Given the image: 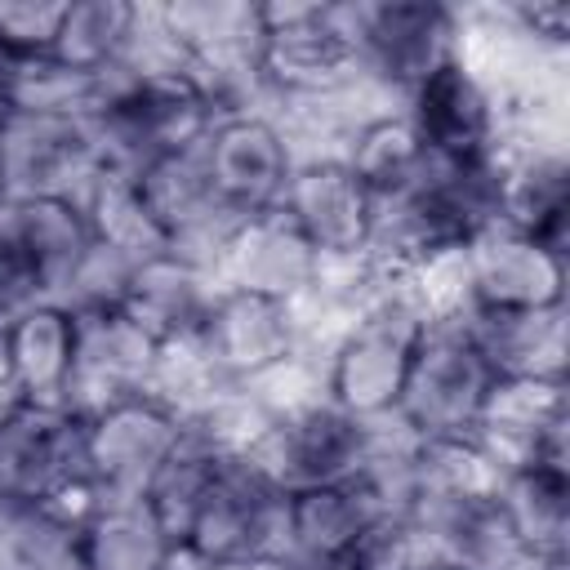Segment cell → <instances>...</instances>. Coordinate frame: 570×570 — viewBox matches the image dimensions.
Instances as JSON below:
<instances>
[{"mask_svg": "<svg viewBox=\"0 0 570 570\" xmlns=\"http://www.w3.org/2000/svg\"><path fill=\"white\" fill-rule=\"evenodd\" d=\"M494 383H499V374L476 352L463 316L432 312L414 343L392 419L414 441H472V428H476Z\"/></svg>", "mask_w": 570, "mask_h": 570, "instance_id": "obj_1", "label": "cell"}, {"mask_svg": "<svg viewBox=\"0 0 570 570\" xmlns=\"http://www.w3.org/2000/svg\"><path fill=\"white\" fill-rule=\"evenodd\" d=\"M387 419H356L347 414L338 401H330V392H307V396H289L267 405V428L258 432V441L245 450L285 494L312 490V485H330L338 476H352L356 468H365L379 450Z\"/></svg>", "mask_w": 570, "mask_h": 570, "instance_id": "obj_2", "label": "cell"}, {"mask_svg": "<svg viewBox=\"0 0 570 570\" xmlns=\"http://www.w3.org/2000/svg\"><path fill=\"white\" fill-rule=\"evenodd\" d=\"M258 85L281 107L325 102L365 80L356 62L347 4H258Z\"/></svg>", "mask_w": 570, "mask_h": 570, "instance_id": "obj_3", "label": "cell"}, {"mask_svg": "<svg viewBox=\"0 0 570 570\" xmlns=\"http://www.w3.org/2000/svg\"><path fill=\"white\" fill-rule=\"evenodd\" d=\"M285 543L289 494L249 454H227L187 521L178 561H187L191 570H209L245 557H281Z\"/></svg>", "mask_w": 570, "mask_h": 570, "instance_id": "obj_4", "label": "cell"}, {"mask_svg": "<svg viewBox=\"0 0 570 570\" xmlns=\"http://www.w3.org/2000/svg\"><path fill=\"white\" fill-rule=\"evenodd\" d=\"M352 40L361 76L387 94L401 98L428 80L441 62L459 53V9L428 4V0H374V4H347Z\"/></svg>", "mask_w": 570, "mask_h": 570, "instance_id": "obj_5", "label": "cell"}, {"mask_svg": "<svg viewBox=\"0 0 570 570\" xmlns=\"http://www.w3.org/2000/svg\"><path fill=\"white\" fill-rule=\"evenodd\" d=\"M0 151H4L0 196H9V200H76V205H85L94 183L107 174L89 116L4 111L0 116Z\"/></svg>", "mask_w": 570, "mask_h": 570, "instance_id": "obj_6", "label": "cell"}, {"mask_svg": "<svg viewBox=\"0 0 570 570\" xmlns=\"http://www.w3.org/2000/svg\"><path fill=\"white\" fill-rule=\"evenodd\" d=\"M191 343L223 387H254L298 356V316L285 298L218 289Z\"/></svg>", "mask_w": 570, "mask_h": 570, "instance_id": "obj_7", "label": "cell"}, {"mask_svg": "<svg viewBox=\"0 0 570 570\" xmlns=\"http://www.w3.org/2000/svg\"><path fill=\"white\" fill-rule=\"evenodd\" d=\"M85 476V419L67 405L18 401L0 414V499L45 503Z\"/></svg>", "mask_w": 570, "mask_h": 570, "instance_id": "obj_8", "label": "cell"}, {"mask_svg": "<svg viewBox=\"0 0 570 570\" xmlns=\"http://www.w3.org/2000/svg\"><path fill=\"white\" fill-rule=\"evenodd\" d=\"M503 102L490 85L454 53L428 80L405 94V120L436 160H485L499 151L503 134Z\"/></svg>", "mask_w": 570, "mask_h": 570, "instance_id": "obj_9", "label": "cell"}, {"mask_svg": "<svg viewBox=\"0 0 570 570\" xmlns=\"http://www.w3.org/2000/svg\"><path fill=\"white\" fill-rule=\"evenodd\" d=\"M178 432L183 419L151 396L102 410L85 419V476L102 499H142Z\"/></svg>", "mask_w": 570, "mask_h": 570, "instance_id": "obj_10", "label": "cell"}, {"mask_svg": "<svg viewBox=\"0 0 570 570\" xmlns=\"http://www.w3.org/2000/svg\"><path fill=\"white\" fill-rule=\"evenodd\" d=\"M200 147H205L214 191L236 218H254V214L281 205L294 156H289V142L272 111L223 116L205 134Z\"/></svg>", "mask_w": 570, "mask_h": 570, "instance_id": "obj_11", "label": "cell"}, {"mask_svg": "<svg viewBox=\"0 0 570 570\" xmlns=\"http://www.w3.org/2000/svg\"><path fill=\"white\" fill-rule=\"evenodd\" d=\"M281 209L321 263L365 258L374 200L343 160H298L281 191Z\"/></svg>", "mask_w": 570, "mask_h": 570, "instance_id": "obj_12", "label": "cell"}, {"mask_svg": "<svg viewBox=\"0 0 570 570\" xmlns=\"http://www.w3.org/2000/svg\"><path fill=\"white\" fill-rule=\"evenodd\" d=\"M316 267H321L316 249L303 240V232L276 205L236 227L232 245L223 249V258L214 267V281H218V289H245V294L294 303L312 289Z\"/></svg>", "mask_w": 570, "mask_h": 570, "instance_id": "obj_13", "label": "cell"}, {"mask_svg": "<svg viewBox=\"0 0 570 570\" xmlns=\"http://www.w3.org/2000/svg\"><path fill=\"white\" fill-rule=\"evenodd\" d=\"M218 298V281L214 272L187 263V258H174V254H160V258H147L134 281H129V294H125V312L160 343H191L209 316Z\"/></svg>", "mask_w": 570, "mask_h": 570, "instance_id": "obj_14", "label": "cell"}, {"mask_svg": "<svg viewBox=\"0 0 570 570\" xmlns=\"http://www.w3.org/2000/svg\"><path fill=\"white\" fill-rule=\"evenodd\" d=\"M80 557L85 570H169L178 548L147 499H102L80 530Z\"/></svg>", "mask_w": 570, "mask_h": 570, "instance_id": "obj_15", "label": "cell"}, {"mask_svg": "<svg viewBox=\"0 0 570 570\" xmlns=\"http://www.w3.org/2000/svg\"><path fill=\"white\" fill-rule=\"evenodd\" d=\"M76 321L58 303L13 312V383L27 401L62 405Z\"/></svg>", "mask_w": 570, "mask_h": 570, "instance_id": "obj_16", "label": "cell"}, {"mask_svg": "<svg viewBox=\"0 0 570 570\" xmlns=\"http://www.w3.org/2000/svg\"><path fill=\"white\" fill-rule=\"evenodd\" d=\"M138 9L142 4H120V0H80L67 4L58 40H53V58L76 67V71H107L125 58L134 27H138Z\"/></svg>", "mask_w": 570, "mask_h": 570, "instance_id": "obj_17", "label": "cell"}, {"mask_svg": "<svg viewBox=\"0 0 570 570\" xmlns=\"http://www.w3.org/2000/svg\"><path fill=\"white\" fill-rule=\"evenodd\" d=\"M419 561H423V552H419V539L405 525V517H387V521L370 525L365 534H356L347 548H338L316 570H414Z\"/></svg>", "mask_w": 570, "mask_h": 570, "instance_id": "obj_18", "label": "cell"}, {"mask_svg": "<svg viewBox=\"0 0 570 570\" xmlns=\"http://www.w3.org/2000/svg\"><path fill=\"white\" fill-rule=\"evenodd\" d=\"M62 13H67V4L0 0V49L13 53V58H45V53H53Z\"/></svg>", "mask_w": 570, "mask_h": 570, "instance_id": "obj_19", "label": "cell"}, {"mask_svg": "<svg viewBox=\"0 0 570 570\" xmlns=\"http://www.w3.org/2000/svg\"><path fill=\"white\" fill-rule=\"evenodd\" d=\"M209 570H303L298 561H289L285 552L281 557H245V561H223V566H209Z\"/></svg>", "mask_w": 570, "mask_h": 570, "instance_id": "obj_20", "label": "cell"}, {"mask_svg": "<svg viewBox=\"0 0 570 570\" xmlns=\"http://www.w3.org/2000/svg\"><path fill=\"white\" fill-rule=\"evenodd\" d=\"M414 570H459V566H445V561H419Z\"/></svg>", "mask_w": 570, "mask_h": 570, "instance_id": "obj_21", "label": "cell"}, {"mask_svg": "<svg viewBox=\"0 0 570 570\" xmlns=\"http://www.w3.org/2000/svg\"><path fill=\"white\" fill-rule=\"evenodd\" d=\"M4 116V111H0ZM0 187H4V151H0Z\"/></svg>", "mask_w": 570, "mask_h": 570, "instance_id": "obj_22", "label": "cell"}, {"mask_svg": "<svg viewBox=\"0 0 570 570\" xmlns=\"http://www.w3.org/2000/svg\"><path fill=\"white\" fill-rule=\"evenodd\" d=\"M169 570H191V566H187V561H174V566H169Z\"/></svg>", "mask_w": 570, "mask_h": 570, "instance_id": "obj_23", "label": "cell"}, {"mask_svg": "<svg viewBox=\"0 0 570 570\" xmlns=\"http://www.w3.org/2000/svg\"><path fill=\"white\" fill-rule=\"evenodd\" d=\"M0 570H4V557H0Z\"/></svg>", "mask_w": 570, "mask_h": 570, "instance_id": "obj_24", "label": "cell"}]
</instances>
